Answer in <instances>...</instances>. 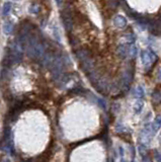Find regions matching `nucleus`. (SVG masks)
<instances>
[{
    "mask_svg": "<svg viewBox=\"0 0 161 162\" xmlns=\"http://www.w3.org/2000/svg\"><path fill=\"white\" fill-rule=\"evenodd\" d=\"M157 56L156 54L154 53L152 50H144L141 52V61L142 64L147 68L148 66H151V65L156 61Z\"/></svg>",
    "mask_w": 161,
    "mask_h": 162,
    "instance_id": "f257e3e1",
    "label": "nucleus"
},
{
    "mask_svg": "<svg viewBox=\"0 0 161 162\" xmlns=\"http://www.w3.org/2000/svg\"><path fill=\"white\" fill-rule=\"evenodd\" d=\"M61 18H62L63 25H64L65 29L67 30H71L72 29V18H71L70 13L67 12V11H63L62 14H61Z\"/></svg>",
    "mask_w": 161,
    "mask_h": 162,
    "instance_id": "f03ea898",
    "label": "nucleus"
},
{
    "mask_svg": "<svg viewBox=\"0 0 161 162\" xmlns=\"http://www.w3.org/2000/svg\"><path fill=\"white\" fill-rule=\"evenodd\" d=\"M161 128V116H157L155 119H154L153 123L151 124V131H152V135H155V134L158 132Z\"/></svg>",
    "mask_w": 161,
    "mask_h": 162,
    "instance_id": "7ed1b4c3",
    "label": "nucleus"
},
{
    "mask_svg": "<svg viewBox=\"0 0 161 162\" xmlns=\"http://www.w3.org/2000/svg\"><path fill=\"white\" fill-rule=\"evenodd\" d=\"M114 23L115 26L120 27V29H124L127 26V19L123 15H117L114 19Z\"/></svg>",
    "mask_w": 161,
    "mask_h": 162,
    "instance_id": "20e7f679",
    "label": "nucleus"
},
{
    "mask_svg": "<svg viewBox=\"0 0 161 162\" xmlns=\"http://www.w3.org/2000/svg\"><path fill=\"white\" fill-rule=\"evenodd\" d=\"M11 8H12V4L11 2H5L4 4H3V7H2V11H1V14L2 16H6L8 14V13L11 11Z\"/></svg>",
    "mask_w": 161,
    "mask_h": 162,
    "instance_id": "39448f33",
    "label": "nucleus"
},
{
    "mask_svg": "<svg viewBox=\"0 0 161 162\" xmlns=\"http://www.w3.org/2000/svg\"><path fill=\"white\" fill-rule=\"evenodd\" d=\"M118 52L121 57L125 58L127 55H129V48L126 47V45H120L118 48Z\"/></svg>",
    "mask_w": 161,
    "mask_h": 162,
    "instance_id": "423d86ee",
    "label": "nucleus"
},
{
    "mask_svg": "<svg viewBox=\"0 0 161 162\" xmlns=\"http://www.w3.org/2000/svg\"><path fill=\"white\" fill-rule=\"evenodd\" d=\"M12 22H6L4 25H3V33H4L5 36H8V34L12 32Z\"/></svg>",
    "mask_w": 161,
    "mask_h": 162,
    "instance_id": "0eeeda50",
    "label": "nucleus"
},
{
    "mask_svg": "<svg viewBox=\"0 0 161 162\" xmlns=\"http://www.w3.org/2000/svg\"><path fill=\"white\" fill-rule=\"evenodd\" d=\"M144 95H145L144 88H143L142 86H138L137 89H136V91H135V96L138 98H142V97H144Z\"/></svg>",
    "mask_w": 161,
    "mask_h": 162,
    "instance_id": "6e6552de",
    "label": "nucleus"
},
{
    "mask_svg": "<svg viewBox=\"0 0 161 162\" xmlns=\"http://www.w3.org/2000/svg\"><path fill=\"white\" fill-rule=\"evenodd\" d=\"M143 109V102L142 101H137L134 105V112L135 113H140Z\"/></svg>",
    "mask_w": 161,
    "mask_h": 162,
    "instance_id": "1a4fd4ad",
    "label": "nucleus"
},
{
    "mask_svg": "<svg viewBox=\"0 0 161 162\" xmlns=\"http://www.w3.org/2000/svg\"><path fill=\"white\" fill-rule=\"evenodd\" d=\"M136 55H137V48H136L135 46H131L130 48H129V56L134 58V57H136Z\"/></svg>",
    "mask_w": 161,
    "mask_h": 162,
    "instance_id": "9d476101",
    "label": "nucleus"
},
{
    "mask_svg": "<svg viewBox=\"0 0 161 162\" xmlns=\"http://www.w3.org/2000/svg\"><path fill=\"white\" fill-rule=\"evenodd\" d=\"M53 33H54V34H53L54 38H55L56 40L58 41L59 43H60V42H61V39H60V34H59L58 29H57V26H53Z\"/></svg>",
    "mask_w": 161,
    "mask_h": 162,
    "instance_id": "9b49d317",
    "label": "nucleus"
},
{
    "mask_svg": "<svg viewBox=\"0 0 161 162\" xmlns=\"http://www.w3.org/2000/svg\"><path fill=\"white\" fill-rule=\"evenodd\" d=\"M139 151H140V153L142 154V156H144V155L146 154V152H147V149H146L145 145H142V144H140V145H139Z\"/></svg>",
    "mask_w": 161,
    "mask_h": 162,
    "instance_id": "f8f14e48",
    "label": "nucleus"
},
{
    "mask_svg": "<svg viewBox=\"0 0 161 162\" xmlns=\"http://www.w3.org/2000/svg\"><path fill=\"white\" fill-rule=\"evenodd\" d=\"M115 130H117V132H123V131L125 130V128L121 123H119V124L115 125Z\"/></svg>",
    "mask_w": 161,
    "mask_h": 162,
    "instance_id": "ddd939ff",
    "label": "nucleus"
},
{
    "mask_svg": "<svg viewBox=\"0 0 161 162\" xmlns=\"http://www.w3.org/2000/svg\"><path fill=\"white\" fill-rule=\"evenodd\" d=\"M119 150H120L121 156H124V150H123V148H122V146H120V147H119Z\"/></svg>",
    "mask_w": 161,
    "mask_h": 162,
    "instance_id": "4468645a",
    "label": "nucleus"
},
{
    "mask_svg": "<svg viewBox=\"0 0 161 162\" xmlns=\"http://www.w3.org/2000/svg\"><path fill=\"white\" fill-rule=\"evenodd\" d=\"M62 2H63V0H56V3H57L58 6H60L62 4Z\"/></svg>",
    "mask_w": 161,
    "mask_h": 162,
    "instance_id": "2eb2a0df",
    "label": "nucleus"
},
{
    "mask_svg": "<svg viewBox=\"0 0 161 162\" xmlns=\"http://www.w3.org/2000/svg\"><path fill=\"white\" fill-rule=\"evenodd\" d=\"M158 80L161 82V68L159 69V72H158Z\"/></svg>",
    "mask_w": 161,
    "mask_h": 162,
    "instance_id": "dca6fc26",
    "label": "nucleus"
},
{
    "mask_svg": "<svg viewBox=\"0 0 161 162\" xmlns=\"http://www.w3.org/2000/svg\"><path fill=\"white\" fill-rule=\"evenodd\" d=\"M160 19H161V17H160Z\"/></svg>",
    "mask_w": 161,
    "mask_h": 162,
    "instance_id": "f3484780",
    "label": "nucleus"
}]
</instances>
